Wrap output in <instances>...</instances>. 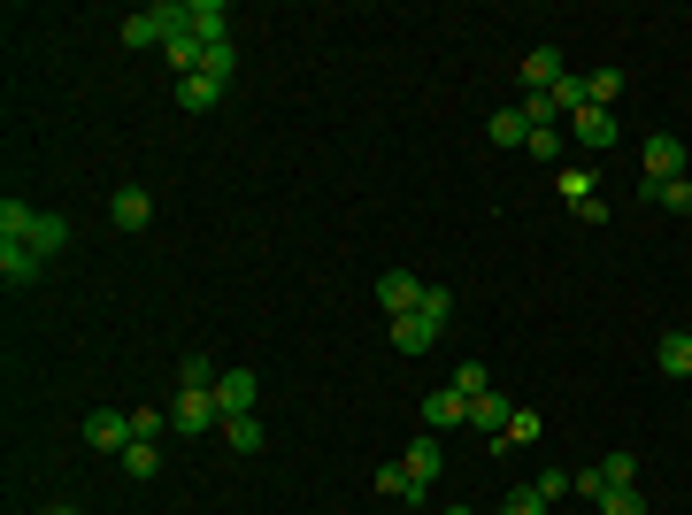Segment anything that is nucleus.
I'll return each instance as SVG.
<instances>
[{"mask_svg": "<svg viewBox=\"0 0 692 515\" xmlns=\"http://www.w3.org/2000/svg\"><path fill=\"white\" fill-rule=\"evenodd\" d=\"M170 431H177V439H208V431H223V408H216V392H185V385H177Z\"/></svg>", "mask_w": 692, "mask_h": 515, "instance_id": "f03ea898", "label": "nucleus"}, {"mask_svg": "<svg viewBox=\"0 0 692 515\" xmlns=\"http://www.w3.org/2000/svg\"><path fill=\"white\" fill-rule=\"evenodd\" d=\"M385 332H392L400 354H431V346H439V324H423V316H400V324H385Z\"/></svg>", "mask_w": 692, "mask_h": 515, "instance_id": "6ab92c4d", "label": "nucleus"}, {"mask_svg": "<svg viewBox=\"0 0 692 515\" xmlns=\"http://www.w3.org/2000/svg\"><path fill=\"white\" fill-rule=\"evenodd\" d=\"M416 316L447 332V316H454V293H447V285H423V301H416Z\"/></svg>", "mask_w": 692, "mask_h": 515, "instance_id": "c85d7f7f", "label": "nucleus"}, {"mask_svg": "<svg viewBox=\"0 0 692 515\" xmlns=\"http://www.w3.org/2000/svg\"><path fill=\"white\" fill-rule=\"evenodd\" d=\"M0 277L23 293V285H39V277H46V254H31L23 239H0Z\"/></svg>", "mask_w": 692, "mask_h": 515, "instance_id": "9d476101", "label": "nucleus"}, {"mask_svg": "<svg viewBox=\"0 0 692 515\" xmlns=\"http://www.w3.org/2000/svg\"><path fill=\"white\" fill-rule=\"evenodd\" d=\"M116 462H124V477H132V485H147V477L162 470V446H155V439H132V446H124Z\"/></svg>", "mask_w": 692, "mask_h": 515, "instance_id": "aec40b11", "label": "nucleus"}, {"mask_svg": "<svg viewBox=\"0 0 692 515\" xmlns=\"http://www.w3.org/2000/svg\"><path fill=\"white\" fill-rule=\"evenodd\" d=\"M485 132H493V147H523V155H531V116H523V108H501Z\"/></svg>", "mask_w": 692, "mask_h": 515, "instance_id": "412c9836", "label": "nucleus"}, {"mask_svg": "<svg viewBox=\"0 0 692 515\" xmlns=\"http://www.w3.org/2000/svg\"><path fill=\"white\" fill-rule=\"evenodd\" d=\"M400 462L423 477V485H439V470H447V446H439V431H423V439H408L400 446Z\"/></svg>", "mask_w": 692, "mask_h": 515, "instance_id": "4468645a", "label": "nucleus"}, {"mask_svg": "<svg viewBox=\"0 0 692 515\" xmlns=\"http://www.w3.org/2000/svg\"><path fill=\"white\" fill-rule=\"evenodd\" d=\"M600 477H608V493L639 485V454H608V462H600Z\"/></svg>", "mask_w": 692, "mask_h": 515, "instance_id": "2f4dec72", "label": "nucleus"}, {"mask_svg": "<svg viewBox=\"0 0 692 515\" xmlns=\"http://www.w3.org/2000/svg\"><path fill=\"white\" fill-rule=\"evenodd\" d=\"M554 185H562V200H569V208L600 192V177H593V162H562V170H554Z\"/></svg>", "mask_w": 692, "mask_h": 515, "instance_id": "4be33fe9", "label": "nucleus"}, {"mask_svg": "<svg viewBox=\"0 0 692 515\" xmlns=\"http://www.w3.org/2000/svg\"><path fill=\"white\" fill-rule=\"evenodd\" d=\"M654 369H662V377H692V332H662V346H654Z\"/></svg>", "mask_w": 692, "mask_h": 515, "instance_id": "a211bd4d", "label": "nucleus"}, {"mask_svg": "<svg viewBox=\"0 0 692 515\" xmlns=\"http://www.w3.org/2000/svg\"><path fill=\"white\" fill-rule=\"evenodd\" d=\"M216 408H223V416H254V408H262V377H254V369H223V377H216Z\"/></svg>", "mask_w": 692, "mask_h": 515, "instance_id": "39448f33", "label": "nucleus"}, {"mask_svg": "<svg viewBox=\"0 0 692 515\" xmlns=\"http://www.w3.org/2000/svg\"><path fill=\"white\" fill-rule=\"evenodd\" d=\"M377 493H385V501H408V508H416V501H431V485H423L408 462H377Z\"/></svg>", "mask_w": 692, "mask_h": 515, "instance_id": "f8f14e48", "label": "nucleus"}, {"mask_svg": "<svg viewBox=\"0 0 692 515\" xmlns=\"http://www.w3.org/2000/svg\"><path fill=\"white\" fill-rule=\"evenodd\" d=\"M85 446H93V454H124V446H132V416H124V408H93V416H85Z\"/></svg>", "mask_w": 692, "mask_h": 515, "instance_id": "423d86ee", "label": "nucleus"}, {"mask_svg": "<svg viewBox=\"0 0 692 515\" xmlns=\"http://www.w3.org/2000/svg\"><path fill=\"white\" fill-rule=\"evenodd\" d=\"M177 31H185V0H155V8H132L124 15V46L139 54V46H170Z\"/></svg>", "mask_w": 692, "mask_h": 515, "instance_id": "f257e3e1", "label": "nucleus"}, {"mask_svg": "<svg viewBox=\"0 0 692 515\" xmlns=\"http://www.w3.org/2000/svg\"><path fill=\"white\" fill-rule=\"evenodd\" d=\"M454 392H462V400H478V392H493V377H485V361H462V369H454Z\"/></svg>", "mask_w": 692, "mask_h": 515, "instance_id": "f704fd0d", "label": "nucleus"}, {"mask_svg": "<svg viewBox=\"0 0 692 515\" xmlns=\"http://www.w3.org/2000/svg\"><path fill=\"white\" fill-rule=\"evenodd\" d=\"M569 139H577L585 155L616 147V108H577V116H569Z\"/></svg>", "mask_w": 692, "mask_h": 515, "instance_id": "6e6552de", "label": "nucleus"}, {"mask_svg": "<svg viewBox=\"0 0 692 515\" xmlns=\"http://www.w3.org/2000/svg\"><path fill=\"white\" fill-rule=\"evenodd\" d=\"M216 377H223V369H216L208 354H185V369H177V385H185V392H216Z\"/></svg>", "mask_w": 692, "mask_h": 515, "instance_id": "a878e982", "label": "nucleus"}, {"mask_svg": "<svg viewBox=\"0 0 692 515\" xmlns=\"http://www.w3.org/2000/svg\"><path fill=\"white\" fill-rule=\"evenodd\" d=\"M162 431H170L162 408H132V439H162Z\"/></svg>", "mask_w": 692, "mask_h": 515, "instance_id": "4c0bfd02", "label": "nucleus"}, {"mask_svg": "<svg viewBox=\"0 0 692 515\" xmlns=\"http://www.w3.org/2000/svg\"><path fill=\"white\" fill-rule=\"evenodd\" d=\"M600 515H647V493H639V485H623V493H608V501H600Z\"/></svg>", "mask_w": 692, "mask_h": 515, "instance_id": "e433bc0d", "label": "nucleus"}, {"mask_svg": "<svg viewBox=\"0 0 692 515\" xmlns=\"http://www.w3.org/2000/svg\"><path fill=\"white\" fill-rule=\"evenodd\" d=\"M416 301H423V277H416V270H385V277H377V308H385V324L416 316Z\"/></svg>", "mask_w": 692, "mask_h": 515, "instance_id": "7ed1b4c3", "label": "nucleus"}, {"mask_svg": "<svg viewBox=\"0 0 692 515\" xmlns=\"http://www.w3.org/2000/svg\"><path fill=\"white\" fill-rule=\"evenodd\" d=\"M538 431H546V416H538V408H516L501 439H508V446H538Z\"/></svg>", "mask_w": 692, "mask_h": 515, "instance_id": "bb28decb", "label": "nucleus"}, {"mask_svg": "<svg viewBox=\"0 0 692 515\" xmlns=\"http://www.w3.org/2000/svg\"><path fill=\"white\" fill-rule=\"evenodd\" d=\"M454 423H470V400L447 385V392H431V400H423V431H454Z\"/></svg>", "mask_w": 692, "mask_h": 515, "instance_id": "2eb2a0df", "label": "nucleus"}, {"mask_svg": "<svg viewBox=\"0 0 692 515\" xmlns=\"http://www.w3.org/2000/svg\"><path fill=\"white\" fill-rule=\"evenodd\" d=\"M31 200H0V239H31Z\"/></svg>", "mask_w": 692, "mask_h": 515, "instance_id": "cd10ccee", "label": "nucleus"}, {"mask_svg": "<svg viewBox=\"0 0 692 515\" xmlns=\"http://www.w3.org/2000/svg\"><path fill=\"white\" fill-rule=\"evenodd\" d=\"M447 515H470V508H447Z\"/></svg>", "mask_w": 692, "mask_h": 515, "instance_id": "a19ab883", "label": "nucleus"}, {"mask_svg": "<svg viewBox=\"0 0 692 515\" xmlns=\"http://www.w3.org/2000/svg\"><path fill=\"white\" fill-rule=\"evenodd\" d=\"M223 93H231V85H216V77H177V108H185V116H208Z\"/></svg>", "mask_w": 692, "mask_h": 515, "instance_id": "f3484780", "label": "nucleus"}, {"mask_svg": "<svg viewBox=\"0 0 692 515\" xmlns=\"http://www.w3.org/2000/svg\"><path fill=\"white\" fill-rule=\"evenodd\" d=\"M569 216H577V223H608V216H616V208H608V200H600V192H593V200H577V208H569Z\"/></svg>", "mask_w": 692, "mask_h": 515, "instance_id": "58836bf2", "label": "nucleus"}, {"mask_svg": "<svg viewBox=\"0 0 692 515\" xmlns=\"http://www.w3.org/2000/svg\"><path fill=\"white\" fill-rule=\"evenodd\" d=\"M200 77L231 85V77H239V46H231V39H216V46H208V62H200Z\"/></svg>", "mask_w": 692, "mask_h": 515, "instance_id": "b1692460", "label": "nucleus"}, {"mask_svg": "<svg viewBox=\"0 0 692 515\" xmlns=\"http://www.w3.org/2000/svg\"><path fill=\"white\" fill-rule=\"evenodd\" d=\"M23 246H31V254H46V262H62V246H70V216H62V208H39Z\"/></svg>", "mask_w": 692, "mask_h": 515, "instance_id": "1a4fd4ad", "label": "nucleus"}, {"mask_svg": "<svg viewBox=\"0 0 692 515\" xmlns=\"http://www.w3.org/2000/svg\"><path fill=\"white\" fill-rule=\"evenodd\" d=\"M531 485H538V493H546V501H569V493H577V470H538V477H531Z\"/></svg>", "mask_w": 692, "mask_h": 515, "instance_id": "c9c22d12", "label": "nucleus"}, {"mask_svg": "<svg viewBox=\"0 0 692 515\" xmlns=\"http://www.w3.org/2000/svg\"><path fill=\"white\" fill-rule=\"evenodd\" d=\"M554 108H562V124H569L577 108H593V93H585V77H562V85H554Z\"/></svg>", "mask_w": 692, "mask_h": 515, "instance_id": "7c9ffc66", "label": "nucleus"}, {"mask_svg": "<svg viewBox=\"0 0 692 515\" xmlns=\"http://www.w3.org/2000/svg\"><path fill=\"white\" fill-rule=\"evenodd\" d=\"M185 31L216 46V39H231V8L223 0H185Z\"/></svg>", "mask_w": 692, "mask_h": 515, "instance_id": "9b49d317", "label": "nucleus"}, {"mask_svg": "<svg viewBox=\"0 0 692 515\" xmlns=\"http://www.w3.org/2000/svg\"><path fill=\"white\" fill-rule=\"evenodd\" d=\"M585 93H593V108H616V93H623V70H593V77H585Z\"/></svg>", "mask_w": 692, "mask_h": 515, "instance_id": "c756f323", "label": "nucleus"}, {"mask_svg": "<svg viewBox=\"0 0 692 515\" xmlns=\"http://www.w3.org/2000/svg\"><path fill=\"white\" fill-rule=\"evenodd\" d=\"M647 177H662V185L685 177V139H678V132H654V139H647Z\"/></svg>", "mask_w": 692, "mask_h": 515, "instance_id": "ddd939ff", "label": "nucleus"}, {"mask_svg": "<svg viewBox=\"0 0 692 515\" xmlns=\"http://www.w3.org/2000/svg\"><path fill=\"white\" fill-rule=\"evenodd\" d=\"M223 446L231 454H254L262 446V416H223Z\"/></svg>", "mask_w": 692, "mask_h": 515, "instance_id": "5701e85b", "label": "nucleus"}, {"mask_svg": "<svg viewBox=\"0 0 692 515\" xmlns=\"http://www.w3.org/2000/svg\"><path fill=\"white\" fill-rule=\"evenodd\" d=\"M531 155L562 170V162H569V132H562V124H546V132H531Z\"/></svg>", "mask_w": 692, "mask_h": 515, "instance_id": "393cba45", "label": "nucleus"}, {"mask_svg": "<svg viewBox=\"0 0 692 515\" xmlns=\"http://www.w3.org/2000/svg\"><path fill=\"white\" fill-rule=\"evenodd\" d=\"M508 416H516V400H508V392H478V400H470V423H478L485 439H501V431H508Z\"/></svg>", "mask_w": 692, "mask_h": 515, "instance_id": "dca6fc26", "label": "nucleus"}, {"mask_svg": "<svg viewBox=\"0 0 692 515\" xmlns=\"http://www.w3.org/2000/svg\"><path fill=\"white\" fill-rule=\"evenodd\" d=\"M685 332H692V324H685Z\"/></svg>", "mask_w": 692, "mask_h": 515, "instance_id": "79ce46f5", "label": "nucleus"}, {"mask_svg": "<svg viewBox=\"0 0 692 515\" xmlns=\"http://www.w3.org/2000/svg\"><path fill=\"white\" fill-rule=\"evenodd\" d=\"M108 223H116V231H147V223H155V192H147V185H116V192H108Z\"/></svg>", "mask_w": 692, "mask_h": 515, "instance_id": "20e7f679", "label": "nucleus"}, {"mask_svg": "<svg viewBox=\"0 0 692 515\" xmlns=\"http://www.w3.org/2000/svg\"><path fill=\"white\" fill-rule=\"evenodd\" d=\"M46 515H77V508H46Z\"/></svg>", "mask_w": 692, "mask_h": 515, "instance_id": "ea45409f", "label": "nucleus"}, {"mask_svg": "<svg viewBox=\"0 0 692 515\" xmlns=\"http://www.w3.org/2000/svg\"><path fill=\"white\" fill-rule=\"evenodd\" d=\"M501 515H546V493H538V485H508Z\"/></svg>", "mask_w": 692, "mask_h": 515, "instance_id": "473e14b6", "label": "nucleus"}, {"mask_svg": "<svg viewBox=\"0 0 692 515\" xmlns=\"http://www.w3.org/2000/svg\"><path fill=\"white\" fill-rule=\"evenodd\" d=\"M654 208H670V216H692V177H670V185L654 192Z\"/></svg>", "mask_w": 692, "mask_h": 515, "instance_id": "72a5a7b5", "label": "nucleus"}, {"mask_svg": "<svg viewBox=\"0 0 692 515\" xmlns=\"http://www.w3.org/2000/svg\"><path fill=\"white\" fill-rule=\"evenodd\" d=\"M562 77H569L562 46H531V54H523V70H516V85H523V93H554Z\"/></svg>", "mask_w": 692, "mask_h": 515, "instance_id": "0eeeda50", "label": "nucleus"}]
</instances>
